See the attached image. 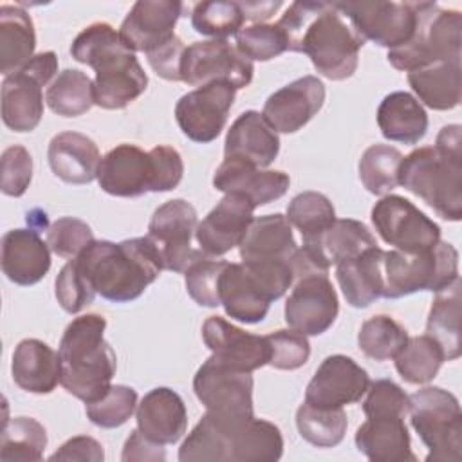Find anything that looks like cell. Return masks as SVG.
<instances>
[{
  "instance_id": "6da1fadb",
  "label": "cell",
  "mask_w": 462,
  "mask_h": 462,
  "mask_svg": "<svg viewBox=\"0 0 462 462\" xmlns=\"http://www.w3.org/2000/svg\"><path fill=\"white\" fill-rule=\"evenodd\" d=\"M276 23L287 51L307 54L321 76L341 81L356 72L365 40L334 2H292Z\"/></svg>"
},
{
  "instance_id": "7a4b0ae2",
  "label": "cell",
  "mask_w": 462,
  "mask_h": 462,
  "mask_svg": "<svg viewBox=\"0 0 462 462\" xmlns=\"http://www.w3.org/2000/svg\"><path fill=\"white\" fill-rule=\"evenodd\" d=\"M283 437L276 424L254 413L208 411L179 448L180 462H276Z\"/></svg>"
},
{
  "instance_id": "3957f363",
  "label": "cell",
  "mask_w": 462,
  "mask_h": 462,
  "mask_svg": "<svg viewBox=\"0 0 462 462\" xmlns=\"http://www.w3.org/2000/svg\"><path fill=\"white\" fill-rule=\"evenodd\" d=\"M72 260L96 294L114 303L137 300L164 269L159 251L148 236L119 244L94 240Z\"/></svg>"
},
{
  "instance_id": "277c9868",
  "label": "cell",
  "mask_w": 462,
  "mask_h": 462,
  "mask_svg": "<svg viewBox=\"0 0 462 462\" xmlns=\"http://www.w3.org/2000/svg\"><path fill=\"white\" fill-rule=\"evenodd\" d=\"M70 54L76 61L96 70L94 99L101 108H126L148 87V76L135 52L110 23L96 22L85 27L74 38Z\"/></svg>"
},
{
  "instance_id": "5b68a950",
  "label": "cell",
  "mask_w": 462,
  "mask_h": 462,
  "mask_svg": "<svg viewBox=\"0 0 462 462\" xmlns=\"http://www.w3.org/2000/svg\"><path fill=\"white\" fill-rule=\"evenodd\" d=\"M399 184L422 199L444 220L462 218V137L460 125H446L435 146H422L402 157Z\"/></svg>"
},
{
  "instance_id": "8992f818",
  "label": "cell",
  "mask_w": 462,
  "mask_h": 462,
  "mask_svg": "<svg viewBox=\"0 0 462 462\" xmlns=\"http://www.w3.org/2000/svg\"><path fill=\"white\" fill-rule=\"evenodd\" d=\"M105 328L103 316L81 314L67 325L60 341V384L85 404L110 390L117 370V357L105 339Z\"/></svg>"
},
{
  "instance_id": "52a82bcc",
  "label": "cell",
  "mask_w": 462,
  "mask_h": 462,
  "mask_svg": "<svg viewBox=\"0 0 462 462\" xmlns=\"http://www.w3.org/2000/svg\"><path fill=\"white\" fill-rule=\"evenodd\" d=\"M417 27L410 42L388 51L393 69L411 72L435 63L460 61L462 14L440 9L435 2H417Z\"/></svg>"
},
{
  "instance_id": "ba28073f",
  "label": "cell",
  "mask_w": 462,
  "mask_h": 462,
  "mask_svg": "<svg viewBox=\"0 0 462 462\" xmlns=\"http://www.w3.org/2000/svg\"><path fill=\"white\" fill-rule=\"evenodd\" d=\"M458 278V251L439 240L420 253H383V298L397 300L419 291L439 292Z\"/></svg>"
},
{
  "instance_id": "9c48e42d",
  "label": "cell",
  "mask_w": 462,
  "mask_h": 462,
  "mask_svg": "<svg viewBox=\"0 0 462 462\" xmlns=\"http://www.w3.org/2000/svg\"><path fill=\"white\" fill-rule=\"evenodd\" d=\"M413 430L428 448L426 462H460L462 411L458 399L439 386H426L408 395Z\"/></svg>"
},
{
  "instance_id": "30bf717a",
  "label": "cell",
  "mask_w": 462,
  "mask_h": 462,
  "mask_svg": "<svg viewBox=\"0 0 462 462\" xmlns=\"http://www.w3.org/2000/svg\"><path fill=\"white\" fill-rule=\"evenodd\" d=\"M253 74V61L227 40L193 42L184 49L180 61V81L197 88L227 83L238 90L251 83Z\"/></svg>"
},
{
  "instance_id": "8fae6325",
  "label": "cell",
  "mask_w": 462,
  "mask_h": 462,
  "mask_svg": "<svg viewBox=\"0 0 462 462\" xmlns=\"http://www.w3.org/2000/svg\"><path fill=\"white\" fill-rule=\"evenodd\" d=\"M359 36L388 51L410 42L417 27V2H334Z\"/></svg>"
},
{
  "instance_id": "7c38bea8",
  "label": "cell",
  "mask_w": 462,
  "mask_h": 462,
  "mask_svg": "<svg viewBox=\"0 0 462 462\" xmlns=\"http://www.w3.org/2000/svg\"><path fill=\"white\" fill-rule=\"evenodd\" d=\"M372 224L379 236L402 253L431 249L440 240V227L408 199L384 195L372 208Z\"/></svg>"
},
{
  "instance_id": "4fadbf2b",
  "label": "cell",
  "mask_w": 462,
  "mask_h": 462,
  "mask_svg": "<svg viewBox=\"0 0 462 462\" xmlns=\"http://www.w3.org/2000/svg\"><path fill=\"white\" fill-rule=\"evenodd\" d=\"M199 226L197 209L184 199H173L159 206L148 224V238L159 251L162 267L184 273L200 249L191 247Z\"/></svg>"
},
{
  "instance_id": "5bb4252c",
  "label": "cell",
  "mask_w": 462,
  "mask_h": 462,
  "mask_svg": "<svg viewBox=\"0 0 462 462\" xmlns=\"http://www.w3.org/2000/svg\"><path fill=\"white\" fill-rule=\"evenodd\" d=\"M236 88L227 83H209L184 94L175 105V119L182 134L195 143L215 141L227 123Z\"/></svg>"
},
{
  "instance_id": "9a60e30c",
  "label": "cell",
  "mask_w": 462,
  "mask_h": 462,
  "mask_svg": "<svg viewBox=\"0 0 462 462\" xmlns=\"http://www.w3.org/2000/svg\"><path fill=\"white\" fill-rule=\"evenodd\" d=\"M193 392L208 411L253 413V375L208 357L193 377Z\"/></svg>"
},
{
  "instance_id": "2e32d148",
  "label": "cell",
  "mask_w": 462,
  "mask_h": 462,
  "mask_svg": "<svg viewBox=\"0 0 462 462\" xmlns=\"http://www.w3.org/2000/svg\"><path fill=\"white\" fill-rule=\"evenodd\" d=\"M283 312L289 328L303 336L327 332L339 312L337 294L328 276L310 274L298 278L285 301Z\"/></svg>"
},
{
  "instance_id": "e0dca14e",
  "label": "cell",
  "mask_w": 462,
  "mask_h": 462,
  "mask_svg": "<svg viewBox=\"0 0 462 462\" xmlns=\"http://www.w3.org/2000/svg\"><path fill=\"white\" fill-rule=\"evenodd\" d=\"M370 384L368 372L343 354L321 361L305 390V402L318 408H343L361 401Z\"/></svg>"
},
{
  "instance_id": "ac0fdd59",
  "label": "cell",
  "mask_w": 462,
  "mask_h": 462,
  "mask_svg": "<svg viewBox=\"0 0 462 462\" xmlns=\"http://www.w3.org/2000/svg\"><path fill=\"white\" fill-rule=\"evenodd\" d=\"M253 213L254 204L245 195L226 193L195 229L200 251L218 258L240 245L254 220Z\"/></svg>"
},
{
  "instance_id": "d6986e66",
  "label": "cell",
  "mask_w": 462,
  "mask_h": 462,
  "mask_svg": "<svg viewBox=\"0 0 462 462\" xmlns=\"http://www.w3.org/2000/svg\"><path fill=\"white\" fill-rule=\"evenodd\" d=\"M202 339L211 356L227 366L254 372L269 365L271 348L267 337L245 332L220 316H209L204 321Z\"/></svg>"
},
{
  "instance_id": "ffe728a7",
  "label": "cell",
  "mask_w": 462,
  "mask_h": 462,
  "mask_svg": "<svg viewBox=\"0 0 462 462\" xmlns=\"http://www.w3.org/2000/svg\"><path fill=\"white\" fill-rule=\"evenodd\" d=\"M325 85L316 76H303L273 92L263 103L262 116L282 134L301 130L323 106Z\"/></svg>"
},
{
  "instance_id": "44dd1931",
  "label": "cell",
  "mask_w": 462,
  "mask_h": 462,
  "mask_svg": "<svg viewBox=\"0 0 462 462\" xmlns=\"http://www.w3.org/2000/svg\"><path fill=\"white\" fill-rule=\"evenodd\" d=\"M184 13L177 0H139L125 16L119 34L134 52H150L170 42L175 25Z\"/></svg>"
},
{
  "instance_id": "7402d4cb",
  "label": "cell",
  "mask_w": 462,
  "mask_h": 462,
  "mask_svg": "<svg viewBox=\"0 0 462 462\" xmlns=\"http://www.w3.org/2000/svg\"><path fill=\"white\" fill-rule=\"evenodd\" d=\"M99 188L114 197H141L152 191L153 170L150 152L123 143L112 148L99 162Z\"/></svg>"
},
{
  "instance_id": "603a6c76",
  "label": "cell",
  "mask_w": 462,
  "mask_h": 462,
  "mask_svg": "<svg viewBox=\"0 0 462 462\" xmlns=\"http://www.w3.org/2000/svg\"><path fill=\"white\" fill-rule=\"evenodd\" d=\"M291 179L280 170H263L247 161L224 157L213 175V186L222 193L245 195L254 208L265 206L289 189Z\"/></svg>"
},
{
  "instance_id": "cb8c5ba5",
  "label": "cell",
  "mask_w": 462,
  "mask_h": 462,
  "mask_svg": "<svg viewBox=\"0 0 462 462\" xmlns=\"http://www.w3.org/2000/svg\"><path fill=\"white\" fill-rule=\"evenodd\" d=\"M137 430L157 444H175L186 433L188 411L182 397L171 388L150 390L135 410Z\"/></svg>"
},
{
  "instance_id": "d4e9b609",
  "label": "cell",
  "mask_w": 462,
  "mask_h": 462,
  "mask_svg": "<svg viewBox=\"0 0 462 462\" xmlns=\"http://www.w3.org/2000/svg\"><path fill=\"white\" fill-rule=\"evenodd\" d=\"M51 269V247L34 229H11L2 236V271L16 285L38 283Z\"/></svg>"
},
{
  "instance_id": "484cf974",
  "label": "cell",
  "mask_w": 462,
  "mask_h": 462,
  "mask_svg": "<svg viewBox=\"0 0 462 462\" xmlns=\"http://www.w3.org/2000/svg\"><path fill=\"white\" fill-rule=\"evenodd\" d=\"M220 305L226 314L240 323L254 325L263 321L273 303L258 278L240 263L227 262L220 276Z\"/></svg>"
},
{
  "instance_id": "4316f807",
  "label": "cell",
  "mask_w": 462,
  "mask_h": 462,
  "mask_svg": "<svg viewBox=\"0 0 462 462\" xmlns=\"http://www.w3.org/2000/svg\"><path fill=\"white\" fill-rule=\"evenodd\" d=\"M278 152V132L256 110L242 112L227 130L224 157L242 159L258 168H267L274 162Z\"/></svg>"
},
{
  "instance_id": "83f0119b",
  "label": "cell",
  "mask_w": 462,
  "mask_h": 462,
  "mask_svg": "<svg viewBox=\"0 0 462 462\" xmlns=\"http://www.w3.org/2000/svg\"><path fill=\"white\" fill-rule=\"evenodd\" d=\"M238 247L244 263H287L298 245L287 217L273 213L254 218Z\"/></svg>"
},
{
  "instance_id": "f1b7e54d",
  "label": "cell",
  "mask_w": 462,
  "mask_h": 462,
  "mask_svg": "<svg viewBox=\"0 0 462 462\" xmlns=\"http://www.w3.org/2000/svg\"><path fill=\"white\" fill-rule=\"evenodd\" d=\"M52 173L69 184H88L97 179L101 155L97 144L79 132L56 134L47 148Z\"/></svg>"
},
{
  "instance_id": "f546056e",
  "label": "cell",
  "mask_w": 462,
  "mask_h": 462,
  "mask_svg": "<svg viewBox=\"0 0 462 462\" xmlns=\"http://www.w3.org/2000/svg\"><path fill=\"white\" fill-rule=\"evenodd\" d=\"M356 448L374 462H415L404 417L375 415L356 431Z\"/></svg>"
},
{
  "instance_id": "4dcf8cb0",
  "label": "cell",
  "mask_w": 462,
  "mask_h": 462,
  "mask_svg": "<svg viewBox=\"0 0 462 462\" xmlns=\"http://www.w3.org/2000/svg\"><path fill=\"white\" fill-rule=\"evenodd\" d=\"M11 374L22 390L38 395L51 393L61 379L60 354L42 339H22L13 352Z\"/></svg>"
},
{
  "instance_id": "1f68e13d",
  "label": "cell",
  "mask_w": 462,
  "mask_h": 462,
  "mask_svg": "<svg viewBox=\"0 0 462 462\" xmlns=\"http://www.w3.org/2000/svg\"><path fill=\"white\" fill-rule=\"evenodd\" d=\"M383 249L379 245L336 265L341 292L356 309H365L383 298Z\"/></svg>"
},
{
  "instance_id": "d6a6232c",
  "label": "cell",
  "mask_w": 462,
  "mask_h": 462,
  "mask_svg": "<svg viewBox=\"0 0 462 462\" xmlns=\"http://www.w3.org/2000/svg\"><path fill=\"white\" fill-rule=\"evenodd\" d=\"M377 125L384 139L415 144L428 132V114L410 92H392L384 96L377 108Z\"/></svg>"
},
{
  "instance_id": "836d02e7",
  "label": "cell",
  "mask_w": 462,
  "mask_h": 462,
  "mask_svg": "<svg viewBox=\"0 0 462 462\" xmlns=\"http://www.w3.org/2000/svg\"><path fill=\"white\" fill-rule=\"evenodd\" d=\"M42 87L22 69L2 81V119L14 132H32L43 116Z\"/></svg>"
},
{
  "instance_id": "e575fe53",
  "label": "cell",
  "mask_w": 462,
  "mask_h": 462,
  "mask_svg": "<svg viewBox=\"0 0 462 462\" xmlns=\"http://www.w3.org/2000/svg\"><path fill=\"white\" fill-rule=\"evenodd\" d=\"M408 83L420 105L424 103L433 110H451L462 96L460 61H444L411 70L408 72Z\"/></svg>"
},
{
  "instance_id": "d590c367",
  "label": "cell",
  "mask_w": 462,
  "mask_h": 462,
  "mask_svg": "<svg viewBox=\"0 0 462 462\" xmlns=\"http://www.w3.org/2000/svg\"><path fill=\"white\" fill-rule=\"evenodd\" d=\"M34 47L32 18L18 5H0V72H18L34 56Z\"/></svg>"
},
{
  "instance_id": "8d00e7d4",
  "label": "cell",
  "mask_w": 462,
  "mask_h": 462,
  "mask_svg": "<svg viewBox=\"0 0 462 462\" xmlns=\"http://www.w3.org/2000/svg\"><path fill=\"white\" fill-rule=\"evenodd\" d=\"M460 319H462V283L457 278L446 289L435 292V300L426 321V334L439 343L446 361L460 357Z\"/></svg>"
},
{
  "instance_id": "74e56055",
  "label": "cell",
  "mask_w": 462,
  "mask_h": 462,
  "mask_svg": "<svg viewBox=\"0 0 462 462\" xmlns=\"http://www.w3.org/2000/svg\"><path fill=\"white\" fill-rule=\"evenodd\" d=\"M45 101L54 114L78 117L96 105L94 81L78 69H65L49 83Z\"/></svg>"
},
{
  "instance_id": "f35d334b",
  "label": "cell",
  "mask_w": 462,
  "mask_h": 462,
  "mask_svg": "<svg viewBox=\"0 0 462 462\" xmlns=\"http://www.w3.org/2000/svg\"><path fill=\"white\" fill-rule=\"evenodd\" d=\"M47 448V431L32 417L5 419L0 435L2 462L42 460Z\"/></svg>"
},
{
  "instance_id": "ab89813d",
  "label": "cell",
  "mask_w": 462,
  "mask_h": 462,
  "mask_svg": "<svg viewBox=\"0 0 462 462\" xmlns=\"http://www.w3.org/2000/svg\"><path fill=\"white\" fill-rule=\"evenodd\" d=\"M330 265L356 258L377 245L370 229L354 218H336L332 226L314 242Z\"/></svg>"
},
{
  "instance_id": "60d3db41",
  "label": "cell",
  "mask_w": 462,
  "mask_h": 462,
  "mask_svg": "<svg viewBox=\"0 0 462 462\" xmlns=\"http://www.w3.org/2000/svg\"><path fill=\"white\" fill-rule=\"evenodd\" d=\"M399 375L410 384H426L439 374L444 352L428 334L408 337L402 350L393 357Z\"/></svg>"
},
{
  "instance_id": "b9f144b4",
  "label": "cell",
  "mask_w": 462,
  "mask_h": 462,
  "mask_svg": "<svg viewBox=\"0 0 462 462\" xmlns=\"http://www.w3.org/2000/svg\"><path fill=\"white\" fill-rule=\"evenodd\" d=\"M296 428L309 444L334 448L345 439L348 420L343 408H318L303 402L296 410Z\"/></svg>"
},
{
  "instance_id": "7bdbcfd3",
  "label": "cell",
  "mask_w": 462,
  "mask_h": 462,
  "mask_svg": "<svg viewBox=\"0 0 462 462\" xmlns=\"http://www.w3.org/2000/svg\"><path fill=\"white\" fill-rule=\"evenodd\" d=\"M287 220L300 233L303 242L318 240L336 220V209L327 195L319 191L298 193L287 206Z\"/></svg>"
},
{
  "instance_id": "ee69618b",
  "label": "cell",
  "mask_w": 462,
  "mask_h": 462,
  "mask_svg": "<svg viewBox=\"0 0 462 462\" xmlns=\"http://www.w3.org/2000/svg\"><path fill=\"white\" fill-rule=\"evenodd\" d=\"M406 328L386 314L368 318L357 334L361 352L375 361L393 359L408 341Z\"/></svg>"
},
{
  "instance_id": "f6af8a7d",
  "label": "cell",
  "mask_w": 462,
  "mask_h": 462,
  "mask_svg": "<svg viewBox=\"0 0 462 462\" xmlns=\"http://www.w3.org/2000/svg\"><path fill=\"white\" fill-rule=\"evenodd\" d=\"M402 153L390 144H372L359 159V179L374 195H386L399 186Z\"/></svg>"
},
{
  "instance_id": "bcb514c9",
  "label": "cell",
  "mask_w": 462,
  "mask_h": 462,
  "mask_svg": "<svg viewBox=\"0 0 462 462\" xmlns=\"http://www.w3.org/2000/svg\"><path fill=\"white\" fill-rule=\"evenodd\" d=\"M245 14L238 2L209 0L195 4L191 11V25L199 34L211 36V40H226L238 34Z\"/></svg>"
},
{
  "instance_id": "7dc6e473",
  "label": "cell",
  "mask_w": 462,
  "mask_h": 462,
  "mask_svg": "<svg viewBox=\"0 0 462 462\" xmlns=\"http://www.w3.org/2000/svg\"><path fill=\"white\" fill-rule=\"evenodd\" d=\"M227 262L209 256L202 251L193 258V262L184 271L186 291L191 300L200 307H218L220 305V276Z\"/></svg>"
},
{
  "instance_id": "c3c4849f",
  "label": "cell",
  "mask_w": 462,
  "mask_h": 462,
  "mask_svg": "<svg viewBox=\"0 0 462 462\" xmlns=\"http://www.w3.org/2000/svg\"><path fill=\"white\" fill-rule=\"evenodd\" d=\"M135 410L137 392L126 384H112L101 399L85 404L88 420L105 430L123 426Z\"/></svg>"
},
{
  "instance_id": "681fc988",
  "label": "cell",
  "mask_w": 462,
  "mask_h": 462,
  "mask_svg": "<svg viewBox=\"0 0 462 462\" xmlns=\"http://www.w3.org/2000/svg\"><path fill=\"white\" fill-rule=\"evenodd\" d=\"M236 49L251 61H269L287 51V40L278 23H253L236 34Z\"/></svg>"
},
{
  "instance_id": "f907efd6",
  "label": "cell",
  "mask_w": 462,
  "mask_h": 462,
  "mask_svg": "<svg viewBox=\"0 0 462 462\" xmlns=\"http://www.w3.org/2000/svg\"><path fill=\"white\" fill-rule=\"evenodd\" d=\"M94 242L90 226L76 217H61L47 227V244L61 258H76Z\"/></svg>"
},
{
  "instance_id": "816d5d0a",
  "label": "cell",
  "mask_w": 462,
  "mask_h": 462,
  "mask_svg": "<svg viewBox=\"0 0 462 462\" xmlns=\"http://www.w3.org/2000/svg\"><path fill=\"white\" fill-rule=\"evenodd\" d=\"M269 348H271V359L269 365L278 370H296L303 366L309 361L310 356V343L307 336L296 332V330H274L265 336Z\"/></svg>"
},
{
  "instance_id": "f5cc1de1",
  "label": "cell",
  "mask_w": 462,
  "mask_h": 462,
  "mask_svg": "<svg viewBox=\"0 0 462 462\" xmlns=\"http://www.w3.org/2000/svg\"><path fill=\"white\" fill-rule=\"evenodd\" d=\"M96 291L81 274L74 260H69L56 276V300L69 314H78L94 301Z\"/></svg>"
},
{
  "instance_id": "db71d44e",
  "label": "cell",
  "mask_w": 462,
  "mask_h": 462,
  "mask_svg": "<svg viewBox=\"0 0 462 462\" xmlns=\"http://www.w3.org/2000/svg\"><path fill=\"white\" fill-rule=\"evenodd\" d=\"M32 180V157L27 148L13 144L0 159V189L9 197H22Z\"/></svg>"
},
{
  "instance_id": "11a10c76",
  "label": "cell",
  "mask_w": 462,
  "mask_h": 462,
  "mask_svg": "<svg viewBox=\"0 0 462 462\" xmlns=\"http://www.w3.org/2000/svg\"><path fill=\"white\" fill-rule=\"evenodd\" d=\"M410 406V397L406 392L392 379L370 381L366 397L363 401V411L366 417L375 415H397L406 417Z\"/></svg>"
},
{
  "instance_id": "9f6ffc18",
  "label": "cell",
  "mask_w": 462,
  "mask_h": 462,
  "mask_svg": "<svg viewBox=\"0 0 462 462\" xmlns=\"http://www.w3.org/2000/svg\"><path fill=\"white\" fill-rule=\"evenodd\" d=\"M150 157L153 170L152 191L161 193L177 188L184 175V162L180 153L168 144H159L150 150Z\"/></svg>"
},
{
  "instance_id": "6f0895ef",
  "label": "cell",
  "mask_w": 462,
  "mask_h": 462,
  "mask_svg": "<svg viewBox=\"0 0 462 462\" xmlns=\"http://www.w3.org/2000/svg\"><path fill=\"white\" fill-rule=\"evenodd\" d=\"M184 43L179 36H173L170 42L161 47L146 52L150 67L168 81H180V61L184 54Z\"/></svg>"
},
{
  "instance_id": "680465c9",
  "label": "cell",
  "mask_w": 462,
  "mask_h": 462,
  "mask_svg": "<svg viewBox=\"0 0 462 462\" xmlns=\"http://www.w3.org/2000/svg\"><path fill=\"white\" fill-rule=\"evenodd\" d=\"M105 458L103 446L87 435H78L63 442L49 460H88V462H101Z\"/></svg>"
},
{
  "instance_id": "91938a15",
  "label": "cell",
  "mask_w": 462,
  "mask_h": 462,
  "mask_svg": "<svg viewBox=\"0 0 462 462\" xmlns=\"http://www.w3.org/2000/svg\"><path fill=\"white\" fill-rule=\"evenodd\" d=\"M121 460L123 462H134V460L162 462V460H166V451H164L162 444L152 442L139 430H134L125 442Z\"/></svg>"
},
{
  "instance_id": "94428289",
  "label": "cell",
  "mask_w": 462,
  "mask_h": 462,
  "mask_svg": "<svg viewBox=\"0 0 462 462\" xmlns=\"http://www.w3.org/2000/svg\"><path fill=\"white\" fill-rule=\"evenodd\" d=\"M23 72H27L29 76H32L40 85H47L54 76H58V58L52 51H45V52H38L34 54L23 67Z\"/></svg>"
},
{
  "instance_id": "6125c7cd",
  "label": "cell",
  "mask_w": 462,
  "mask_h": 462,
  "mask_svg": "<svg viewBox=\"0 0 462 462\" xmlns=\"http://www.w3.org/2000/svg\"><path fill=\"white\" fill-rule=\"evenodd\" d=\"M245 18L253 20L254 23H263V20H267L269 16H273L280 7H282V2L276 0V2H245V4H240Z\"/></svg>"
}]
</instances>
